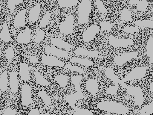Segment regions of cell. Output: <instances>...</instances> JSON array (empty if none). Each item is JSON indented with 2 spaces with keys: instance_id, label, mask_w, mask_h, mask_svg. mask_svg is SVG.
Returning <instances> with one entry per match:
<instances>
[{
  "instance_id": "1",
  "label": "cell",
  "mask_w": 153,
  "mask_h": 115,
  "mask_svg": "<svg viewBox=\"0 0 153 115\" xmlns=\"http://www.w3.org/2000/svg\"><path fill=\"white\" fill-rule=\"evenodd\" d=\"M99 110L118 115H126L128 112V108L116 102L101 101L97 104Z\"/></svg>"
},
{
  "instance_id": "2",
  "label": "cell",
  "mask_w": 153,
  "mask_h": 115,
  "mask_svg": "<svg viewBox=\"0 0 153 115\" xmlns=\"http://www.w3.org/2000/svg\"><path fill=\"white\" fill-rule=\"evenodd\" d=\"M83 78V76L80 75L74 76L71 78V82L74 85L76 92L74 94L67 95L66 97V101L73 109L76 107L75 104L76 101L84 97V94L81 91L80 85V83L82 81Z\"/></svg>"
},
{
  "instance_id": "3",
  "label": "cell",
  "mask_w": 153,
  "mask_h": 115,
  "mask_svg": "<svg viewBox=\"0 0 153 115\" xmlns=\"http://www.w3.org/2000/svg\"><path fill=\"white\" fill-rule=\"evenodd\" d=\"M92 10V5L90 0H83L78 7V22L79 24H88L89 16Z\"/></svg>"
},
{
  "instance_id": "4",
  "label": "cell",
  "mask_w": 153,
  "mask_h": 115,
  "mask_svg": "<svg viewBox=\"0 0 153 115\" xmlns=\"http://www.w3.org/2000/svg\"><path fill=\"white\" fill-rule=\"evenodd\" d=\"M121 86L126 90V92L128 95H132L134 96V104L135 105L140 107L143 105L144 102L143 93V90L140 87L129 86L122 82Z\"/></svg>"
},
{
  "instance_id": "5",
  "label": "cell",
  "mask_w": 153,
  "mask_h": 115,
  "mask_svg": "<svg viewBox=\"0 0 153 115\" xmlns=\"http://www.w3.org/2000/svg\"><path fill=\"white\" fill-rule=\"evenodd\" d=\"M147 66H136L121 80L122 82L133 80H140L146 75Z\"/></svg>"
},
{
  "instance_id": "6",
  "label": "cell",
  "mask_w": 153,
  "mask_h": 115,
  "mask_svg": "<svg viewBox=\"0 0 153 115\" xmlns=\"http://www.w3.org/2000/svg\"><path fill=\"white\" fill-rule=\"evenodd\" d=\"M74 18L72 15H68L65 20L59 26V30L61 33L64 34H71L74 32Z\"/></svg>"
},
{
  "instance_id": "7",
  "label": "cell",
  "mask_w": 153,
  "mask_h": 115,
  "mask_svg": "<svg viewBox=\"0 0 153 115\" xmlns=\"http://www.w3.org/2000/svg\"><path fill=\"white\" fill-rule=\"evenodd\" d=\"M108 40L109 44L113 47L125 48L134 44V40L131 38H117L111 35Z\"/></svg>"
},
{
  "instance_id": "8",
  "label": "cell",
  "mask_w": 153,
  "mask_h": 115,
  "mask_svg": "<svg viewBox=\"0 0 153 115\" xmlns=\"http://www.w3.org/2000/svg\"><path fill=\"white\" fill-rule=\"evenodd\" d=\"M31 90V87L28 84H24L22 86L21 101L22 106H28L32 103Z\"/></svg>"
},
{
  "instance_id": "9",
  "label": "cell",
  "mask_w": 153,
  "mask_h": 115,
  "mask_svg": "<svg viewBox=\"0 0 153 115\" xmlns=\"http://www.w3.org/2000/svg\"><path fill=\"white\" fill-rule=\"evenodd\" d=\"M138 55V53L137 52H127L119 56H116L114 58V62L115 64L118 66H120L124 64L127 63L128 61L131 60L133 59H135Z\"/></svg>"
},
{
  "instance_id": "10",
  "label": "cell",
  "mask_w": 153,
  "mask_h": 115,
  "mask_svg": "<svg viewBox=\"0 0 153 115\" xmlns=\"http://www.w3.org/2000/svg\"><path fill=\"white\" fill-rule=\"evenodd\" d=\"M42 62L43 64L47 66L63 67L65 66L64 62L59 60L57 57L49 55H42Z\"/></svg>"
},
{
  "instance_id": "11",
  "label": "cell",
  "mask_w": 153,
  "mask_h": 115,
  "mask_svg": "<svg viewBox=\"0 0 153 115\" xmlns=\"http://www.w3.org/2000/svg\"><path fill=\"white\" fill-rule=\"evenodd\" d=\"M100 31V29L96 25H93L86 29L83 33V40L85 42H89L94 40L96 35Z\"/></svg>"
},
{
  "instance_id": "12",
  "label": "cell",
  "mask_w": 153,
  "mask_h": 115,
  "mask_svg": "<svg viewBox=\"0 0 153 115\" xmlns=\"http://www.w3.org/2000/svg\"><path fill=\"white\" fill-rule=\"evenodd\" d=\"M45 51L51 55L60 58H68L70 57L69 53L67 52L60 50L50 46H46L45 48Z\"/></svg>"
},
{
  "instance_id": "13",
  "label": "cell",
  "mask_w": 153,
  "mask_h": 115,
  "mask_svg": "<svg viewBox=\"0 0 153 115\" xmlns=\"http://www.w3.org/2000/svg\"><path fill=\"white\" fill-rule=\"evenodd\" d=\"M86 89L93 96H95L99 90V83L97 79L91 78L86 82Z\"/></svg>"
},
{
  "instance_id": "14",
  "label": "cell",
  "mask_w": 153,
  "mask_h": 115,
  "mask_svg": "<svg viewBox=\"0 0 153 115\" xmlns=\"http://www.w3.org/2000/svg\"><path fill=\"white\" fill-rule=\"evenodd\" d=\"M27 9L21 10L16 15L14 20L15 27H23L25 25L26 14Z\"/></svg>"
},
{
  "instance_id": "15",
  "label": "cell",
  "mask_w": 153,
  "mask_h": 115,
  "mask_svg": "<svg viewBox=\"0 0 153 115\" xmlns=\"http://www.w3.org/2000/svg\"><path fill=\"white\" fill-rule=\"evenodd\" d=\"M31 30L30 28H26L24 32L18 34L16 37L17 42L20 44H27L30 42V34Z\"/></svg>"
},
{
  "instance_id": "16",
  "label": "cell",
  "mask_w": 153,
  "mask_h": 115,
  "mask_svg": "<svg viewBox=\"0 0 153 115\" xmlns=\"http://www.w3.org/2000/svg\"><path fill=\"white\" fill-rule=\"evenodd\" d=\"M74 54L76 56L88 57L91 58L99 57V52L95 51L88 50L83 48H78L74 51Z\"/></svg>"
},
{
  "instance_id": "17",
  "label": "cell",
  "mask_w": 153,
  "mask_h": 115,
  "mask_svg": "<svg viewBox=\"0 0 153 115\" xmlns=\"http://www.w3.org/2000/svg\"><path fill=\"white\" fill-rule=\"evenodd\" d=\"M51 42L53 46L65 49L67 51L71 50V49L73 48L72 45L64 41L61 38L52 37L51 40Z\"/></svg>"
},
{
  "instance_id": "18",
  "label": "cell",
  "mask_w": 153,
  "mask_h": 115,
  "mask_svg": "<svg viewBox=\"0 0 153 115\" xmlns=\"http://www.w3.org/2000/svg\"><path fill=\"white\" fill-rule=\"evenodd\" d=\"M10 86L12 93H17L18 90V81L17 72L15 71H11L10 73Z\"/></svg>"
},
{
  "instance_id": "19",
  "label": "cell",
  "mask_w": 153,
  "mask_h": 115,
  "mask_svg": "<svg viewBox=\"0 0 153 115\" xmlns=\"http://www.w3.org/2000/svg\"><path fill=\"white\" fill-rule=\"evenodd\" d=\"M41 12V5L37 3L34 7L30 10L29 12V20L30 22H34L37 21L39 17Z\"/></svg>"
},
{
  "instance_id": "20",
  "label": "cell",
  "mask_w": 153,
  "mask_h": 115,
  "mask_svg": "<svg viewBox=\"0 0 153 115\" xmlns=\"http://www.w3.org/2000/svg\"><path fill=\"white\" fill-rule=\"evenodd\" d=\"M20 74L23 81H27L30 79V68L28 64L21 63L20 65Z\"/></svg>"
},
{
  "instance_id": "21",
  "label": "cell",
  "mask_w": 153,
  "mask_h": 115,
  "mask_svg": "<svg viewBox=\"0 0 153 115\" xmlns=\"http://www.w3.org/2000/svg\"><path fill=\"white\" fill-rule=\"evenodd\" d=\"M104 70L105 71V75L106 77L110 79L111 81H112L115 84L120 85L122 82L121 80L114 74V71L110 67H105Z\"/></svg>"
},
{
  "instance_id": "22",
  "label": "cell",
  "mask_w": 153,
  "mask_h": 115,
  "mask_svg": "<svg viewBox=\"0 0 153 115\" xmlns=\"http://www.w3.org/2000/svg\"><path fill=\"white\" fill-rule=\"evenodd\" d=\"M8 88V72L5 70L0 76V90L4 92L7 90Z\"/></svg>"
},
{
  "instance_id": "23",
  "label": "cell",
  "mask_w": 153,
  "mask_h": 115,
  "mask_svg": "<svg viewBox=\"0 0 153 115\" xmlns=\"http://www.w3.org/2000/svg\"><path fill=\"white\" fill-rule=\"evenodd\" d=\"M0 38L1 41L9 43L11 41V37L9 34V26L6 22L2 25V29L0 34Z\"/></svg>"
},
{
  "instance_id": "24",
  "label": "cell",
  "mask_w": 153,
  "mask_h": 115,
  "mask_svg": "<svg viewBox=\"0 0 153 115\" xmlns=\"http://www.w3.org/2000/svg\"><path fill=\"white\" fill-rule=\"evenodd\" d=\"M70 62L72 63H78L85 66H93L94 65V62L89 59L85 58L73 57L70 59Z\"/></svg>"
},
{
  "instance_id": "25",
  "label": "cell",
  "mask_w": 153,
  "mask_h": 115,
  "mask_svg": "<svg viewBox=\"0 0 153 115\" xmlns=\"http://www.w3.org/2000/svg\"><path fill=\"white\" fill-rule=\"evenodd\" d=\"M34 69L35 71V77L36 83L42 86L47 87L49 86V81L43 77V76L41 75L39 71L36 68H34Z\"/></svg>"
},
{
  "instance_id": "26",
  "label": "cell",
  "mask_w": 153,
  "mask_h": 115,
  "mask_svg": "<svg viewBox=\"0 0 153 115\" xmlns=\"http://www.w3.org/2000/svg\"><path fill=\"white\" fill-rule=\"evenodd\" d=\"M147 55L150 59V64L153 63V37L150 36L149 37L147 45Z\"/></svg>"
},
{
  "instance_id": "27",
  "label": "cell",
  "mask_w": 153,
  "mask_h": 115,
  "mask_svg": "<svg viewBox=\"0 0 153 115\" xmlns=\"http://www.w3.org/2000/svg\"><path fill=\"white\" fill-rule=\"evenodd\" d=\"M79 2V0H59L57 1L59 5L63 7H71L75 6Z\"/></svg>"
},
{
  "instance_id": "28",
  "label": "cell",
  "mask_w": 153,
  "mask_h": 115,
  "mask_svg": "<svg viewBox=\"0 0 153 115\" xmlns=\"http://www.w3.org/2000/svg\"><path fill=\"white\" fill-rule=\"evenodd\" d=\"M55 80L62 88L66 87L68 85V78L65 75H57L55 77Z\"/></svg>"
},
{
  "instance_id": "29",
  "label": "cell",
  "mask_w": 153,
  "mask_h": 115,
  "mask_svg": "<svg viewBox=\"0 0 153 115\" xmlns=\"http://www.w3.org/2000/svg\"><path fill=\"white\" fill-rule=\"evenodd\" d=\"M153 18L147 20H138L134 22L135 25L140 27L141 28H150L153 29Z\"/></svg>"
},
{
  "instance_id": "30",
  "label": "cell",
  "mask_w": 153,
  "mask_h": 115,
  "mask_svg": "<svg viewBox=\"0 0 153 115\" xmlns=\"http://www.w3.org/2000/svg\"><path fill=\"white\" fill-rule=\"evenodd\" d=\"M153 113V102L149 103V105L143 107L141 108L137 114L140 115H149Z\"/></svg>"
},
{
  "instance_id": "31",
  "label": "cell",
  "mask_w": 153,
  "mask_h": 115,
  "mask_svg": "<svg viewBox=\"0 0 153 115\" xmlns=\"http://www.w3.org/2000/svg\"><path fill=\"white\" fill-rule=\"evenodd\" d=\"M121 20L123 21H133L132 14L128 9L125 8L122 10L121 14Z\"/></svg>"
},
{
  "instance_id": "32",
  "label": "cell",
  "mask_w": 153,
  "mask_h": 115,
  "mask_svg": "<svg viewBox=\"0 0 153 115\" xmlns=\"http://www.w3.org/2000/svg\"><path fill=\"white\" fill-rule=\"evenodd\" d=\"M38 95L43 100L46 105H49L51 103V96L48 95L46 92L42 90L39 91L38 92Z\"/></svg>"
},
{
  "instance_id": "33",
  "label": "cell",
  "mask_w": 153,
  "mask_h": 115,
  "mask_svg": "<svg viewBox=\"0 0 153 115\" xmlns=\"http://www.w3.org/2000/svg\"><path fill=\"white\" fill-rule=\"evenodd\" d=\"M45 32L42 30L37 29L36 31V33L34 36V41L36 43H39L45 39Z\"/></svg>"
},
{
  "instance_id": "34",
  "label": "cell",
  "mask_w": 153,
  "mask_h": 115,
  "mask_svg": "<svg viewBox=\"0 0 153 115\" xmlns=\"http://www.w3.org/2000/svg\"><path fill=\"white\" fill-rule=\"evenodd\" d=\"M137 9L140 11L146 12L147 10L148 2L147 0H139L136 5Z\"/></svg>"
},
{
  "instance_id": "35",
  "label": "cell",
  "mask_w": 153,
  "mask_h": 115,
  "mask_svg": "<svg viewBox=\"0 0 153 115\" xmlns=\"http://www.w3.org/2000/svg\"><path fill=\"white\" fill-rule=\"evenodd\" d=\"M75 111V113H74V115H94V114L88 110L82 109V108H77L76 107L74 109Z\"/></svg>"
},
{
  "instance_id": "36",
  "label": "cell",
  "mask_w": 153,
  "mask_h": 115,
  "mask_svg": "<svg viewBox=\"0 0 153 115\" xmlns=\"http://www.w3.org/2000/svg\"><path fill=\"white\" fill-rule=\"evenodd\" d=\"M100 25L101 27V30L103 31H110L113 28V25L110 22L108 21H101L100 22Z\"/></svg>"
},
{
  "instance_id": "37",
  "label": "cell",
  "mask_w": 153,
  "mask_h": 115,
  "mask_svg": "<svg viewBox=\"0 0 153 115\" xmlns=\"http://www.w3.org/2000/svg\"><path fill=\"white\" fill-rule=\"evenodd\" d=\"M23 2V0H9L7 2V8L9 10H14L16 7V5H18Z\"/></svg>"
},
{
  "instance_id": "38",
  "label": "cell",
  "mask_w": 153,
  "mask_h": 115,
  "mask_svg": "<svg viewBox=\"0 0 153 115\" xmlns=\"http://www.w3.org/2000/svg\"><path fill=\"white\" fill-rule=\"evenodd\" d=\"M51 16V14L49 12H47L44 15L40 22V25L42 28H45L49 25V19Z\"/></svg>"
},
{
  "instance_id": "39",
  "label": "cell",
  "mask_w": 153,
  "mask_h": 115,
  "mask_svg": "<svg viewBox=\"0 0 153 115\" xmlns=\"http://www.w3.org/2000/svg\"><path fill=\"white\" fill-rule=\"evenodd\" d=\"M14 56L15 52L13 47H8L5 51V57L8 60L9 62H10V61L14 58Z\"/></svg>"
},
{
  "instance_id": "40",
  "label": "cell",
  "mask_w": 153,
  "mask_h": 115,
  "mask_svg": "<svg viewBox=\"0 0 153 115\" xmlns=\"http://www.w3.org/2000/svg\"><path fill=\"white\" fill-rule=\"evenodd\" d=\"M120 85L115 84L114 85L111 86L106 90V95H114L117 93L119 89Z\"/></svg>"
},
{
  "instance_id": "41",
  "label": "cell",
  "mask_w": 153,
  "mask_h": 115,
  "mask_svg": "<svg viewBox=\"0 0 153 115\" xmlns=\"http://www.w3.org/2000/svg\"><path fill=\"white\" fill-rule=\"evenodd\" d=\"M140 30L137 26H126L123 29V31L127 33H137Z\"/></svg>"
},
{
  "instance_id": "42",
  "label": "cell",
  "mask_w": 153,
  "mask_h": 115,
  "mask_svg": "<svg viewBox=\"0 0 153 115\" xmlns=\"http://www.w3.org/2000/svg\"><path fill=\"white\" fill-rule=\"evenodd\" d=\"M96 4L97 6V9L100 12H101L103 14L106 13L108 11V10L105 6L103 2L100 0H96L95 1Z\"/></svg>"
},
{
  "instance_id": "43",
  "label": "cell",
  "mask_w": 153,
  "mask_h": 115,
  "mask_svg": "<svg viewBox=\"0 0 153 115\" xmlns=\"http://www.w3.org/2000/svg\"><path fill=\"white\" fill-rule=\"evenodd\" d=\"M65 68H68V69H69L72 72H80L81 74H83L85 72L84 70L82 69L81 68H79L78 66H72V65L68 64V63L65 64Z\"/></svg>"
},
{
  "instance_id": "44",
  "label": "cell",
  "mask_w": 153,
  "mask_h": 115,
  "mask_svg": "<svg viewBox=\"0 0 153 115\" xmlns=\"http://www.w3.org/2000/svg\"><path fill=\"white\" fill-rule=\"evenodd\" d=\"M16 112L15 110L11 108H7L3 112V115H16Z\"/></svg>"
},
{
  "instance_id": "45",
  "label": "cell",
  "mask_w": 153,
  "mask_h": 115,
  "mask_svg": "<svg viewBox=\"0 0 153 115\" xmlns=\"http://www.w3.org/2000/svg\"><path fill=\"white\" fill-rule=\"evenodd\" d=\"M29 59L30 63H33V64L38 63V61H39L38 58L36 56L30 55L29 56Z\"/></svg>"
},
{
  "instance_id": "46",
  "label": "cell",
  "mask_w": 153,
  "mask_h": 115,
  "mask_svg": "<svg viewBox=\"0 0 153 115\" xmlns=\"http://www.w3.org/2000/svg\"><path fill=\"white\" fill-rule=\"evenodd\" d=\"M29 115H39V111L37 109H32L28 113Z\"/></svg>"
},
{
  "instance_id": "47",
  "label": "cell",
  "mask_w": 153,
  "mask_h": 115,
  "mask_svg": "<svg viewBox=\"0 0 153 115\" xmlns=\"http://www.w3.org/2000/svg\"><path fill=\"white\" fill-rule=\"evenodd\" d=\"M139 0H130L129 1V3L132 5H136L138 2Z\"/></svg>"
},
{
  "instance_id": "48",
  "label": "cell",
  "mask_w": 153,
  "mask_h": 115,
  "mask_svg": "<svg viewBox=\"0 0 153 115\" xmlns=\"http://www.w3.org/2000/svg\"><path fill=\"white\" fill-rule=\"evenodd\" d=\"M153 82H152V83H151V85H150V91H151V92H152V93H153Z\"/></svg>"
}]
</instances>
